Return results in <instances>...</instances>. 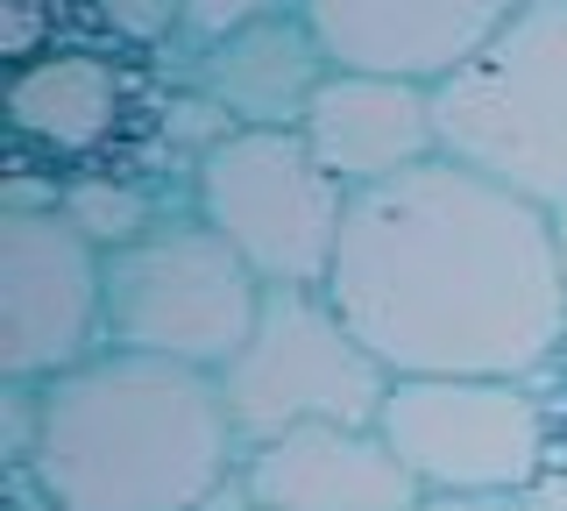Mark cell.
Returning <instances> with one entry per match:
<instances>
[{
    "mask_svg": "<svg viewBox=\"0 0 567 511\" xmlns=\"http://www.w3.org/2000/svg\"><path fill=\"white\" fill-rule=\"evenodd\" d=\"M327 298L390 377H539L567 341L554 214L454 156L354 192Z\"/></svg>",
    "mask_w": 567,
    "mask_h": 511,
    "instance_id": "1",
    "label": "cell"
},
{
    "mask_svg": "<svg viewBox=\"0 0 567 511\" xmlns=\"http://www.w3.org/2000/svg\"><path fill=\"white\" fill-rule=\"evenodd\" d=\"M248 462L213 369L100 348L43 384V440L22 469L50 511H206Z\"/></svg>",
    "mask_w": 567,
    "mask_h": 511,
    "instance_id": "2",
    "label": "cell"
},
{
    "mask_svg": "<svg viewBox=\"0 0 567 511\" xmlns=\"http://www.w3.org/2000/svg\"><path fill=\"white\" fill-rule=\"evenodd\" d=\"M440 156L504 192L567 206V0H525L468 64L433 85Z\"/></svg>",
    "mask_w": 567,
    "mask_h": 511,
    "instance_id": "3",
    "label": "cell"
},
{
    "mask_svg": "<svg viewBox=\"0 0 567 511\" xmlns=\"http://www.w3.org/2000/svg\"><path fill=\"white\" fill-rule=\"evenodd\" d=\"M262 292L270 285L206 221H156L128 249H106V348L220 377L256 334Z\"/></svg>",
    "mask_w": 567,
    "mask_h": 511,
    "instance_id": "4",
    "label": "cell"
},
{
    "mask_svg": "<svg viewBox=\"0 0 567 511\" xmlns=\"http://www.w3.org/2000/svg\"><path fill=\"white\" fill-rule=\"evenodd\" d=\"M390 384L398 377L341 320L327 285H270L256 334L220 369V398L248 448L298 427H377Z\"/></svg>",
    "mask_w": 567,
    "mask_h": 511,
    "instance_id": "5",
    "label": "cell"
},
{
    "mask_svg": "<svg viewBox=\"0 0 567 511\" xmlns=\"http://www.w3.org/2000/svg\"><path fill=\"white\" fill-rule=\"evenodd\" d=\"M192 200L262 285H327L354 192L319 164L298 129H235L199 156Z\"/></svg>",
    "mask_w": 567,
    "mask_h": 511,
    "instance_id": "6",
    "label": "cell"
},
{
    "mask_svg": "<svg viewBox=\"0 0 567 511\" xmlns=\"http://www.w3.org/2000/svg\"><path fill=\"white\" fill-rule=\"evenodd\" d=\"M377 427L425 498H511L546 483V405L532 377H398Z\"/></svg>",
    "mask_w": 567,
    "mask_h": 511,
    "instance_id": "7",
    "label": "cell"
},
{
    "mask_svg": "<svg viewBox=\"0 0 567 511\" xmlns=\"http://www.w3.org/2000/svg\"><path fill=\"white\" fill-rule=\"evenodd\" d=\"M106 348V249L58 214H0V377L50 384Z\"/></svg>",
    "mask_w": 567,
    "mask_h": 511,
    "instance_id": "8",
    "label": "cell"
},
{
    "mask_svg": "<svg viewBox=\"0 0 567 511\" xmlns=\"http://www.w3.org/2000/svg\"><path fill=\"white\" fill-rule=\"evenodd\" d=\"M525 0H306L333 72L447 85Z\"/></svg>",
    "mask_w": 567,
    "mask_h": 511,
    "instance_id": "9",
    "label": "cell"
},
{
    "mask_svg": "<svg viewBox=\"0 0 567 511\" xmlns=\"http://www.w3.org/2000/svg\"><path fill=\"white\" fill-rule=\"evenodd\" d=\"M256 511H419L425 490L383 427H298L241 462Z\"/></svg>",
    "mask_w": 567,
    "mask_h": 511,
    "instance_id": "10",
    "label": "cell"
},
{
    "mask_svg": "<svg viewBox=\"0 0 567 511\" xmlns=\"http://www.w3.org/2000/svg\"><path fill=\"white\" fill-rule=\"evenodd\" d=\"M298 135H306L312 156L348 192H377V185L440 156L433 85L377 79V72H333L319 85V100L306 108V129Z\"/></svg>",
    "mask_w": 567,
    "mask_h": 511,
    "instance_id": "11",
    "label": "cell"
},
{
    "mask_svg": "<svg viewBox=\"0 0 567 511\" xmlns=\"http://www.w3.org/2000/svg\"><path fill=\"white\" fill-rule=\"evenodd\" d=\"M333 79V58L319 50L306 14L256 22L241 37L192 50V93L227 114V129H306V108Z\"/></svg>",
    "mask_w": 567,
    "mask_h": 511,
    "instance_id": "12",
    "label": "cell"
},
{
    "mask_svg": "<svg viewBox=\"0 0 567 511\" xmlns=\"http://www.w3.org/2000/svg\"><path fill=\"white\" fill-rule=\"evenodd\" d=\"M128 114V79L100 50H43L8 79V135L35 156H93Z\"/></svg>",
    "mask_w": 567,
    "mask_h": 511,
    "instance_id": "13",
    "label": "cell"
},
{
    "mask_svg": "<svg viewBox=\"0 0 567 511\" xmlns=\"http://www.w3.org/2000/svg\"><path fill=\"white\" fill-rule=\"evenodd\" d=\"M64 221L79 227L93 249H128L135 235L156 227V206L135 178H100V171H85V178L64 185Z\"/></svg>",
    "mask_w": 567,
    "mask_h": 511,
    "instance_id": "14",
    "label": "cell"
},
{
    "mask_svg": "<svg viewBox=\"0 0 567 511\" xmlns=\"http://www.w3.org/2000/svg\"><path fill=\"white\" fill-rule=\"evenodd\" d=\"M284 14H306V0H192L185 8V43L206 50L220 37L256 29V22H284Z\"/></svg>",
    "mask_w": 567,
    "mask_h": 511,
    "instance_id": "15",
    "label": "cell"
},
{
    "mask_svg": "<svg viewBox=\"0 0 567 511\" xmlns=\"http://www.w3.org/2000/svg\"><path fill=\"white\" fill-rule=\"evenodd\" d=\"M185 8L192 0H93V14L135 50H156V43L185 37Z\"/></svg>",
    "mask_w": 567,
    "mask_h": 511,
    "instance_id": "16",
    "label": "cell"
},
{
    "mask_svg": "<svg viewBox=\"0 0 567 511\" xmlns=\"http://www.w3.org/2000/svg\"><path fill=\"white\" fill-rule=\"evenodd\" d=\"M50 0H0V50H8V64H35L50 43Z\"/></svg>",
    "mask_w": 567,
    "mask_h": 511,
    "instance_id": "17",
    "label": "cell"
},
{
    "mask_svg": "<svg viewBox=\"0 0 567 511\" xmlns=\"http://www.w3.org/2000/svg\"><path fill=\"white\" fill-rule=\"evenodd\" d=\"M419 511H546L539 490H511V498H425Z\"/></svg>",
    "mask_w": 567,
    "mask_h": 511,
    "instance_id": "18",
    "label": "cell"
},
{
    "mask_svg": "<svg viewBox=\"0 0 567 511\" xmlns=\"http://www.w3.org/2000/svg\"><path fill=\"white\" fill-rule=\"evenodd\" d=\"M554 249H560V277H567V206L554 214Z\"/></svg>",
    "mask_w": 567,
    "mask_h": 511,
    "instance_id": "19",
    "label": "cell"
}]
</instances>
